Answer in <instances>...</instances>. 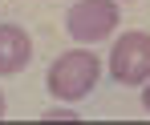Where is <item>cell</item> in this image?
<instances>
[{
	"label": "cell",
	"instance_id": "6",
	"mask_svg": "<svg viewBox=\"0 0 150 125\" xmlns=\"http://www.w3.org/2000/svg\"><path fill=\"white\" fill-rule=\"evenodd\" d=\"M142 109H146V113H150V81H146V85H142Z\"/></svg>",
	"mask_w": 150,
	"mask_h": 125
},
{
	"label": "cell",
	"instance_id": "3",
	"mask_svg": "<svg viewBox=\"0 0 150 125\" xmlns=\"http://www.w3.org/2000/svg\"><path fill=\"white\" fill-rule=\"evenodd\" d=\"M105 69L118 85H146L150 81V32L130 28L126 36H118L114 49H110Z\"/></svg>",
	"mask_w": 150,
	"mask_h": 125
},
{
	"label": "cell",
	"instance_id": "1",
	"mask_svg": "<svg viewBox=\"0 0 150 125\" xmlns=\"http://www.w3.org/2000/svg\"><path fill=\"white\" fill-rule=\"evenodd\" d=\"M101 57L89 49H69L61 52L57 61L49 65V77H45V85H49V97L53 101H81L93 93V85H98L101 77Z\"/></svg>",
	"mask_w": 150,
	"mask_h": 125
},
{
	"label": "cell",
	"instance_id": "7",
	"mask_svg": "<svg viewBox=\"0 0 150 125\" xmlns=\"http://www.w3.org/2000/svg\"><path fill=\"white\" fill-rule=\"evenodd\" d=\"M4 109H8V105H4V93H0V117H4Z\"/></svg>",
	"mask_w": 150,
	"mask_h": 125
},
{
	"label": "cell",
	"instance_id": "2",
	"mask_svg": "<svg viewBox=\"0 0 150 125\" xmlns=\"http://www.w3.org/2000/svg\"><path fill=\"white\" fill-rule=\"evenodd\" d=\"M118 20H122V8L114 0H77L65 12V28L77 45H98L105 36H114Z\"/></svg>",
	"mask_w": 150,
	"mask_h": 125
},
{
	"label": "cell",
	"instance_id": "4",
	"mask_svg": "<svg viewBox=\"0 0 150 125\" xmlns=\"http://www.w3.org/2000/svg\"><path fill=\"white\" fill-rule=\"evenodd\" d=\"M33 61V36L21 24H0V77L21 73Z\"/></svg>",
	"mask_w": 150,
	"mask_h": 125
},
{
	"label": "cell",
	"instance_id": "5",
	"mask_svg": "<svg viewBox=\"0 0 150 125\" xmlns=\"http://www.w3.org/2000/svg\"><path fill=\"white\" fill-rule=\"evenodd\" d=\"M77 117H81V113L69 109V105H61V109H45V113H41V121H77Z\"/></svg>",
	"mask_w": 150,
	"mask_h": 125
}]
</instances>
